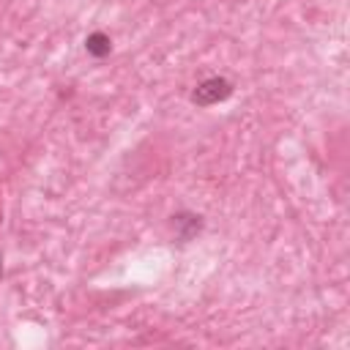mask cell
Masks as SVG:
<instances>
[{
	"label": "cell",
	"instance_id": "obj_1",
	"mask_svg": "<svg viewBox=\"0 0 350 350\" xmlns=\"http://www.w3.org/2000/svg\"><path fill=\"white\" fill-rule=\"evenodd\" d=\"M230 96H232V82L224 79V77H208L191 90V101L197 107H213V104H219Z\"/></svg>",
	"mask_w": 350,
	"mask_h": 350
},
{
	"label": "cell",
	"instance_id": "obj_2",
	"mask_svg": "<svg viewBox=\"0 0 350 350\" xmlns=\"http://www.w3.org/2000/svg\"><path fill=\"white\" fill-rule=\"evenodd\" d=\"M85 49H88V55H93V57H107L109 49H112V41H109L107 33L96 30V33H90V36L85 38Z\"/></svg>",
	"mask_w": 350,
	"mask_h": 350
},
{
	"label": "cell",
	"instance_id": "obj_3",
	"mask_svg": "<svg viewBox=\"0 0 350 350\" xmlns=\"http://www.w3.org/2000/svg\"><path fill=\"white\" fill-rule=\"evenodd\" d=\"M0 276H3V257H0Z\"/></svg>",
	"mask_w": 350,
	"mask_h": 350
}]
</instances>
